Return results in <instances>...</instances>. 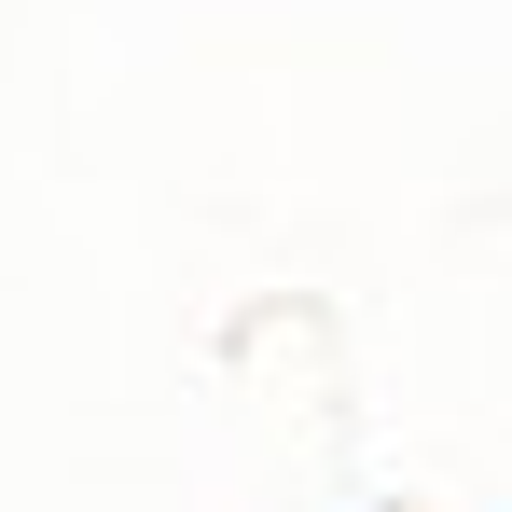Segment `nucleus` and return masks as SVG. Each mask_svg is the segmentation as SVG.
Listing matches in <instances>:
<instances>
[]
</instances>
